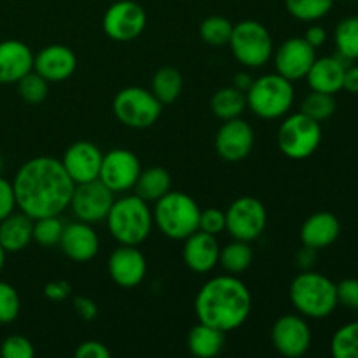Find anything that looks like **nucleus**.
I'll use <instances>...</instances> for the list:
<instances>
[{
    "label": "nucleus",
    "instance_id": "32",
    "mask_svg": "<svg viewBox=\"0 0 358 358\" xmlns=\"http://www.w3.org/2000/svg\"><path fill=\"white\" fill-rule=\"evenodd\" d=\"M285 7L296 20L313 23L331 13L334 0H285Z\"/></svg>",
    "mask_w": 358,
    "mask_h": 358
},
{
    "label": "nucleus",
    "instance_id": "24",
    "mask_svg": "<svg viewBox=\"0 0 358 358\" xmlns=\"http://www.w3.org/2000/svg\"><path fill=\"white\" fill-rule=\"evenodd\" d=\"M341 234V222L331 212H317L304 220L301 227V241L315 250H324L336 243Z\"/></svg>",
    "mask_w": 358,
    "mask_h": 358
},
{
    "label": "nucleus",
    "instance_id": "16",
    "mask_svg": "<svg viewBox=\"0 0 358 358\" xmlns=\"http://www.w3.org/2000/svg\"><path fill=\"white\" fill-rule=\"evenodd\" d=\"M254 129L241 117L224 121L215 135V150L227 163L243 161L254 147Z\"/></svg>",
    "mask_w": 358,
    "mask_h": 358
},
{
    "label": "nucleus",
    "instance_id": "1",
    "mask_svg": "<svg viewBox=\"0 0 358 358\" xmlns=\"http://www.w3.org/2000/svg\"><path fill=\"white\" fill-rule=\"evenodd\" d=\"M76 184L62 159L38 156L20 166L13 180L16 208L30 219L62 215L70 205Z\"/></svg>",
    "mask_w": 358,
    "mask_h": 358
},
{
    "label": "nucleus",
    "instance_id": "41",
    "mask_svg": "<svg viewBox=\"0 0 358 358\" xmlns=\"http://www.w3.org/2000/svg\"><path fill=\"white\" fill-rule=\"evenodd\" d=\"M338 292V304L358 311V278H346L336 285Z\"/></svg>",
    "mask_w": 358,
    "mask_h": 358
},
{
    "label": "nucleus",
    "instance_id": "23",
    "mask_svg": "<svg viewBox=\"0 0 358 358\" xmlns=\"http://www.w3.org/2000/svg\"><path fill=\"white\" fill-rule=\"evenodd\" d=\"M348 65L350 62H346L339 55L315 59L306 76L311 91H320L327 94L343 91V79H345V70Z\"/></svg>",
    "mask_w": 358,
    "mask_h": 358
},
{
    "label": "nucleus",
    "instance_id": "12",
    "mask_svg": "<svg viewBox=\"0 0 358 358\" xmlns=\"http://www.w3.org/2000/svg\"><path fill=\"white\" fill-rule=\"evenodd\" d=\"M147 24V14L140 3L133 0H119L103 14L105 35L115 42H131L142 35Z\"/></svg>",
    "mask_w": 358,
    "mask_h": 358
},
{
    "label": "nucleus",
    "instance_id": "25",
    "mask_svg": "<svg viewBox=\"0 0 358 358\" xmlns=\"http://www.w3.org/2000/svg\"><path fill=\"white\" fill-rule=\"evenodd\" d=\"M34 241V219L23 212L10 213L0 220V245L7 254L24 250Z\"/></svg>",
    "mask_w": 358,
    "mask_h": 358
},
{
    "label": "nucleus",
    "instance_id": "27",
    "mask_svg": "<svg viewBox=\"0 0 358 358\" xmlns=\"http://www.w3.org/2000/svg\"><path fill=\"white\" fill-rule=\"evenodd\" d=\"M135 194L145 199L147 203L163 198L168 191H171V177L164 168L152 166L140 171V177L135 184Z\"/></svg>",
    "mask_w": 358,
    "mask_h": 358
},
{
    "label": "nucleus",
    "instance_id": "28",
    "mask_svg": "<svg viewBox=\"0 0 358 358\" xmlns=\"http://www.w3.org/2000/svg\"><path fill=\"white\" fill-rule=\"evenodd\" d=\"M247 108V94L234 86L222 87L212 98V112L220 121L240 117Z\"/></svg>",
    "mask_w": 358,
    "mask_h": 358
},
{
    "label": "nucleus",
    "instance_id": "33",
    "mask_svg": "<svg viewBox=\"0 0 358 358\" xmlns=\"http://www.w3.org/2000/svg\"><path fill=\"white\" fill-rule=\"evenodd\" d=\"M331 353L336 358H358V322H350L334 332Z\"/></svg>",
    "mask_w": 358,
    "mask_h": 358
},
{
    "label": "nucleus",
    "instance_id": "42",
    "mask_svg": "<svg viewBox=\"0 0 358 358\" xmlns=\"http://www.w3.org/2000/svg\"><path fill=\"white\" fill-rule=\"evenodd\" d=\"M14 208H16V196H14L13 182L0 177V220L10 215Z\"/></svg>",
    "mask_w": 358,
    "mask_h": 358
},
{
    "label": "nucleus",
    "instance_id": "19",
    "mask_svg": "<svg viewBox=\"0 0 358 358\" xmlns=\"http://www.w3.org/2000/svg\"><path fill=\"white\" fill-rule=\"evenodd\" d=\"M59 248L73 262H90L100 250V238L94 233L93 224L70 222L63 227Z\"/></svg>",
    "mask_w": 358,
    "mask_h": 358
},
{
    "label": "nucleus",
    "instance_id": "9",
    "mask_svg": "<svg viewBox=\"0 0 358 358\" xmlns=\"http://www.w3.org/2000/svg\"><path fill=\"white\" fill-rule=\"evenodd\" d=\"M112 110L117 121L128 128L145 129L159 119L163 103L154 96L152 91L129 86L115 94Z\"/></svg>",
    "mask_w": 358,
    "mask_h": 358
},
{
    "label": "nucleus",
    "instance_id": "35",
    "mask_svg": "<svg viewBox=\"0 0 358 358\" xmlns=\"http://www.w3.org/2000/svg\"><path fill=\"white\" fill-rule=\"evenodd\" d=\"M233 27L234 24L227 17L210 16L203 20L201 27H199V35L210 45H226L229 44Z\"/></svg>",
    "mask_w": 358,
    "mask_h": 358
},
{
    "label": "nucleus",
    "instance_id": "2",
    "mask_svg": "<svg viewBox=\"0 0 358 358\" xmlns=\"http://www.w3.org/2000/svg\"><path fill=\"white\" fill-rule=\"evenodd\" d=\"M196 317L224 334L240 329L252 311V294L236 275L210 278L196 296Z\"/></svg>",
    "mask_w": 358,
    "mask_h": 358
},
{
    "label": "nucleus",
    "instance_id": "29",
    "mask_svg": "<svg viewBox=\"0 0 358 358\" xmlns=\"http://www.w3.org/2000/svg\"><path fill=\"white\" fill-rule=\"evenodd\" d=\"M252 261H254V250H252L248 241L241 240H234L227 243L220 250L219 255V264L229 275H240V273L247 271L250 268Z\"/></svg>",
    "mask_w": 358,
    "mask_h": 358
},
{
    "label": "nucleus",
    "instance_id": "17",
    "mask_svg": "<svg viewBox=\"0 0 358 358\" xmlns=\"http://www.w3.org/2000/svg\"><path fill=\"white\" fill-rule=\"evenodd\" d=\"M108 275L121 289H133L143 282L147 275L145 255L131 245H121L108 257Z\"/></svg>",
    "mask_w": 358,
    "mask_h": 358
},
{
    "label": "nucleus",
    "instance_id": "47",
    "mask_svg": "<svg viewBox=\"0 0 358 358\" xmlns=\"http://www.w3.org/2000/svg\"><path fill=\"white\" fill-rule=\"evenodd\" d=\"M304 38H306L308 44L313 45L315 49L322 48V45L325 44V41H327V31H325V28L320 27V24H311L306 30V34H304Z\"/></svg>",
    "mask_w": 358,
    "mask_h": 358
},
{
    "label": "nucleus",
    "instance_id": "48",
    "mask_svg": "<svg viewBox=\"0 0 358 358\" xmlns=\"http://www.w3.org/2000/svg\"><path fill=\"white\" fill-rule=\"evenodd\" d=\"M343 90L352 94H358V65H348L343 79Z\"/></svg>",
    "mask_w": 358,
    "mask_h": 358
},
{
    "label": "nucleus",
    "instance_id": "26",
    "mask_svg": "<svg viewBox=\"0 0 358 358\" xmlns=\"http://www.w3.org/2000/svg\"><path fill=\"white\" fill-rule=\"evenodd\" d=\"M224 332L199 322L189 331L187 348L198 358H213L222 352Z\"/></svg>",
    "mask_w": 358,
    "mask_h": 358
},
{
    "label": "nucleus",
    "instance_id": "34",
    "mask_svg": "<svg viewBox=\"0 0 358 358\" xmlns=\"http://www.w3.org/2000/svg\"><path fill=\"white\" fill-rule=\"evenodd\" d=\"M301 112L308 117L315 119L318 122L327 121L336 112V98L334 94L320 93V91H311L301 103Z\"/></svg>",
    "mask_w": 358,
    "mask_h": 358
},
{
    "label": "nucleus",
    "instance_id": "13",
    "mask_svg": "<svg viewBox=\"0 0 358 358\" xmlns=\"http://www.w3.org/2000/svg\"><path fill=\"white\" fill-rule=\"evenodd\" d=\"M140 159L128 149H112L103 154L100 166V178L114 194L126 192L135 187L140 177Z\"/></svg>",
    "mask_w": 358,
    "mask_h": 358
},
{
    "label": "nucleus",
    "instance_id": "45",
    "mask_svg": "<svg viewBox=\"0 0 358 358\" xmlns=\"http://www.w3.org/2000/svg\"><path fill=\"white\" fill-rule=\"evenodd\" d=\"M72 292V287L70 283L63 282V280H56V282H49L48 285L44 287V296L48 297L52 303H62Z\"/></svg>",
    "mask_w": 358,
    "mask_h": 358
},
{
    "label": "nucleus",
    "instance_id": "11",
    "mask_svg": "<svg viewBox=\"0 0 358 358\" xmlns=\"http://www.w3.org/2000/svg\"><path fill=\"white\" fill-rule=\"evenodd\" d=\"M114 199V192L100 178H96L84 184H76L69 206L77 220L98 224L107 219Z\"/></svg>",
    "mask_w": 358,
    "mask_h": 358
},
{
    "label": "nucleus",
    "instance_id": "51",
    "mask_svg": "<svg viewBox=\"0 0 358 358\" xmlns=\"http://www.w3.org/2000/svg\"><path fill=\"white\" fill-rule=\"evenodd\" d=\"M0 173H2V157H0Z\"/></svg>",
    "mask_w": 358,
    "mask_h": 358
},
{
    "label": "nucleus",
    "instance_id": "4",
    "mask_svg": "<svg viewBox=\"0 0 358 358\" xmlns=\"http://www.w3.org/2000/svg\"><path fill=\"white\" fill-rule=\"evenodd\" d=\"M107 226L115 241L138 247L149 238L154 219L149 203L136 194L114 199L107 215Z\"/></svg>",
    "mask_w": 358,
    "mask_h": 358
},
{
    "label": "nucleus",
    "instance_id": "20",
    "mask_svg": "<svg viewBox=\"0 0 358 358\" xmlns=\"http://www.w3.org/2000/svg\"><path fill=\"white\" fill-rule=\"evenodd\" d=\"M76 69L77 56L66 45H48L34 56V70L48 83H63L73 76Z\"/></svg>",
    "mask_w": 358,
    "mask_h": 358
},
{
    "label": "nucleus",
    "instance_id": "31",
    "mask_svg": "<svg viewBox=\"0 0 358 358\" xmlns=\"http://www.w3.org/2000/svg\"><path fill=\"white\" fill-rule=\"evenodd\" d=\"M338 55L346 62L358 59V16H348L339 21L334 30Z\"/></svg>",
    "mask_w": 358,
    "mask_h": 358
},
{
    "label": "nucleus",
    "instance_id": "22",
    "mask_svg": "<svg viewBox=\"0 0 358 358\" xmlns=\"http://www.w3.org/2000/svg\"><path fill=\"white\" fill-rule=\"evenodd\" d=\"M34 52L24 42H0V84H16L34 70Z\"/></svg>",
    "mask_w": 358,
    "mask_h": 358
},
{
    "label": "nucleus",
    "instance_id": "46",
    "mask_svg": "<svg viewBox=\"0 0 358 358\" xmlns=\"http://www.w3.org/2000/svg\"><path fill=\"white\" fill-rule=\"evenodd\" d=\"M317 252L318 250H315V248L303 245V248H301L296 255V262L301 268V271H306V269L313 268L315 262H317Z\"/></svg>",
    "mask_w": 358,
    "mask_h": 358
},
{
    "label": "nucleus",
    "instance_id": "43",
    "mask_svg": "<svg viewBox=\"0 0 358 358\" xmlns=\"http://www.w3.org/2000/svg\"><path fill=\"white\" fill-rule=\"evenodd\" d=\"M76 358H110V350L100 341H84L76 348Z\"/></svg>",
    "mask_w": 358,
    "mask_h": 358
},
{
    "label": "nucleus",
    "instance_id": "49",
    "mask_svg": "<svg viewBox=\"0 0 358 358\" xmlns=\"http://www.w3.org/2000/svg\"><path fill=\"white\" fill-rule=\"evenodd\" d=\"M250 84H252V77L248 76L247 72H240V73H236V76H234L233 86L236 87V90H240V91H243V93H247V90H248V87H250Z\"/></svg>",
    "mask_w": 358,
    "mask_h": 358
},
{
    "label": "nucleus",
    "instance_id": "39",
    "mask_svg": "<svg viewBox=\"0 0 358 358\" xmlns=\"http://www.w3.org/2000/svg\"><path fill=\"white\" fill-rule=\"evenodd\" d=\"M0 355L3 358H34L35 348L30 339H27L24 336L13 334L2 341Z\"/></svg>",
    "mask_w": 358,
    "mask_h": 358
},
{
    "label": "nucleus",
    "instance_id": "30",
    "mask_svg": "<svg viewBox=\"0 0 358 358\" xmlns=\"http://www.w3.org/2000/svg\"><path fill=\"white\" fill-rule=\"evenodd\" d=\"M182 86H184V79L182 73L173 66H163L157 70L152 77V94L161 101L163 105L173 103L182 93Z\"/></svg>",
    "mask_w": 358,
    "mask_h": 358
},
{
    "label": "nucleus",
    "instance_id": "37",
    "mask_svg": "<svg viewBox=\"0 0 358 358\" xmlns=\"http://www.w3.org/2000/svg\"><path fill=\"white\" fill-rule=\"evenodd\" d=\"M17 93L27 103H42L48 96L49 83L42 76H38L35 70L28 72L23 79L17 80Z\"/></svg>",
    "mask_w": 358,
    "mask_h": 358
},
{
    "label": "nucleus",
    "instance_id": "8",
    "mask_svg": "<svg viewBox=\"0 0 358 358\" xmlns=\"http://www.w3.org/2000/svg\"><path fill=\"white\" fill-rule=\"evenodd\" d=\"M280 150L290 159H306L313 156L322 143V126L303 112L283 119L276 135Z\"/></svg>",
    "mask_w": 358,
    "mask_h": 358
},
{
    "label": "nucleus",
    "instance_id": "3",
    "mask_svg": "<svg viewBox=\"0 0 358 358\" xmlns=\"http://www.w3.org/2000/svg\"><path fill=\"white\" fill-rule=\"evenodd\" d=\"M289 296L297 313L313 320L327 318L339 306L336 283L313 269L301 271L292 280Z\"/></svg>",
    "mask_w": 358,
    "mask_h": 358
},
{
    "label": "nucleus",
    "instance_id": "15",
    "mask_svg": "<svg viewBox=\"0 0 358 358\" xmlns=\"http://www.w3.org/2000/svg\"><path fill=\"white\" fill-rule=\"evenodd\" d=\"M315 59H317V49L308 44L304 37H292L276 49V73L289 79L290 83L306 79Z\"/></svg>",
    "mask_w": 358,
    "mask_h": 358
},
{
    "label": "nucleus",
    "instance_id": "40",
    "mask_svg": "<svg viewBox=\"0 0 358 358\" xmlns=\"http://www.w3.org/2000/svg\"><path fill=\"white\" fill-rule=\"evenodd\" d=\"M199 231H205V233L213 234V236L226 231V212L219 208L201 210V213H199Z\"/></svg>",
    "mask_w": 358,
    "mask_h": 358
},
{
    "label": "nucleus",
    "instance_id": "6",
    "mask_svg": "<svg viewBox=\"0 0 358 358\" xmlns=\"http://www.w3.org/2000/svg\"><path fill=\"white\" fill-rule=\"evenodd\" d=\"M247 107L261 119H278L289 114L296 91L292 83L280 73H266L252 80L247 90Z\"/></svg>",
    "mask_w": 358,
    "mask_h": 358
},
{
    "label": "nucleus",
    "instance_id": "44",
    "mask_svg": "<svg viewBox=\"0 0 358 358\" xmlns=\"http://www.w3.org/2000/svg\"><path fill=\"white\" fill-rule=\"evenodd\" d=\"M73 310H76L77 317L83 318L84 322H93L98 317V306L93 299L90 297L79 296L73 299Z\"/></svg>",
    "mask_w": 358,
    "mask_h": 358
},
{
    "label": "nucleus",
    "instance_id": "50",
    "mask_svg": "<svg viewBox=\"0 0 358 358\" xmlns=\"http://www.w3.org/2000/svg\"><path fill=\"white\" fill-rule=\"evenodd\" d=\"M6 255H7V252L3 250V247L0 245V271H2L3 264H6Z\"/></svg>",
    "mask_w": 358,
    "mask_h": 358
},
{
    "label": "nucleus",
    "instance_id": "5",
    "mask_svg": "<svg viewBox=\"0 0 358 358\" xmlns=\"http://www.w3.org/2000/svg\"><path fill=\"white\" fill-rule=\"evenodd\" d=\"M198 203L180 191H168L154 205L152 219L157 229L170 240H182L199 229Z\"/></svg>",
    "mask_w": 358,
    "mask_h": 358
},
{
    "label": "nucleus",
    "instance_id": "36",
    "mask_svg": "<svg viewBox=\"0 0 358 358\" xmlns=\"http://www.w3.org/2000/svg\"><path fill=\"white\" fill-rule=\"evenodd\" d=\"M63 227H65V224L62 222L59 215L35 219L34 241L44 248L59 245V240H62V234H63Z\"/></svg>",
    "mask_w": 358,
    "mask_h": 358
},
{
    "label": "nucleus",
    "instance_id": "21",
    "mask_svg": "<svg viewBox=\"0 0 358 358\" xmlns=\"http://www.w3.org/2000/svg\"><path fill=\"white\" fill-rule=\"evenodd\" d=\"M219 241H217V236H213V234L198 229L184 240L182 257H184L185 266L191 271L199 273V275L210 273L219 264Z\"/></svg>",
    "mask_w": 358,
    "mask_h": 358
},
{
    "label": "nucleus",
    "instance_id": "18",
    "mask_svg": "<svg viewBox=\"0 0 358 358\" xmlns=\"http://www.w3.org/2000/svg\"><path fill=\"white\" fill-rule=\"evenodd\" d=\"M101 159L103 154L94 143L76 142L65 150L62 163L73 184H84L96 180L100 175Z\"/></svg>",
    "mask_w": 358,
    "mask_h": 358
},
{
    "label": "nucleus",
    "instance_id": "10",
    "mask_svg": "<svg viewBox=\"0 0 358 358\" xmlns=\"http://www.w3.org/2000/svg\"><path fill=\"white\" fill-rule=\"evenodd\" d=\"M268 224L266 206L252 196L234 199L226 210V231L241 241H254L261 238Z\"/></svg>",
    "mask_w": 358,
    "mask_h": 358
},
{
    "label": "nucleus",
    "instance_id": "7",
    "mask_svg": "<svg viewBox=\"0 0 358 358\" xmlns=\"http://www.w3.org/2000/svg\"><path fill=\"white\" fill-rule=\"evenodd\" d=\"M229 45L234 58L247 69H259L273 56L271 34L255 20H245L234 24Z\"/></svg>",
    "mask_w": 358,
    "mask_h": 358
},
{
    "label": "nucleus",
    "instance_id": "14",
    "mask_svg": "<svg viewBox=\"0 0 358 358\" xmlns=\"http://www.w3.org/2000/svg\"><path fill=\"white\" fill-rule=\"evenodd\" d=\"M311 329L303 315H283L271 329V343L280 355L299 358L311 346Z\"/></svg>",
    "mask_w": 358,
    "mask_h": 358
},
{
    "label": "nucleus",
    "instance_id": "38",
    "mask_svg": "<svg viewBox=\"0 0 358 358\" xmlns=\"http://www.w3.org/2000/svg\"><path fill=\"white\" fill-rule=\"evenodd\" d=\"M21 310L20 294L10 283L0 282V325L13 324Z\"/></svg>",
    "mask_w": 358,
    "mask_h": 358
}]
</instances>
